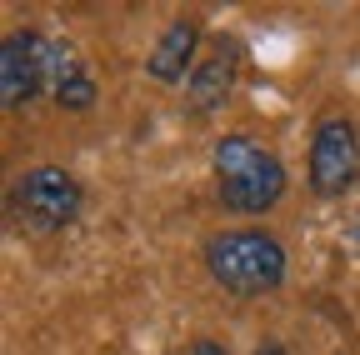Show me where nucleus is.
I'll list each match as a JSON object with an SVG mask.
<instances>
[{
	"mask_svg": "<svg viewBox=\"0 0 360 355\" xmlns=\"http://www.w3.org/2000/svg\"><path fill=\"white\" fill-rule=\"evenodd\" d=\"M210 175H215L220 205L231 215H245V220L270 215L285 200V191H290L285 160L265 141L245 136V130H225V136L210 146Z\"/></svg>",
	"mask_w": 360,
	"mask_h": 355,
	"instance_id": "1",
	"label": "nucleus"
},
{
	"mask_svg": "<svg viewBox=\"0 0 360 355\" xmlns=\"http://www.w3.org/2000/svg\"><path fill=\"white\" fill-rule=\"evenodd\" d=\"M205 276L225 290V295H240V300H260V295H276L290 276V255L285 240L265 226H231V231H215L205 240Z\"/></svg>",
	"mask_w": 360,
	"mask_h": 355,
	"instance_id": "2",
	"label": "nucleus"
},
{
	"mask_svg": "<svg viewBox=\"0 0 360 355\" xmlns=\"http://www.w3.org/2000/svg\"><path fill=\"white\" fill-rule=\"evenodd\" d=\"M11 210L25 220L30 231H45L56 235L65 226H75L80 210H85V186L75 181V170L56 165V160H40V165H25L11 186Z\"/></svg>",
	"mask_w": 360,
	"mask_h": 355,
	"instance_id": "3",
	"label": "nucleus"
},
{
	"mask_svg": "<svg viewBox=\"0 0 360 355\" xmlns=\"http://www.w3.org/2000/svg\"><path fill=\"white\" fill-rule=\"evenodd\" d=\"M360 181V125L350 115H321L305 150V186L321 200H345Z\"/></svg>",
	"mask_w": 360,
	"mask_h": 355,
	"instance_id": "4",
	"label": "nucleus"
},
{
	"mask_svg": "<svg viewBox=\"0 0 360 355\" xmlns=\"http://www.w3.org/2000/svg\"><path fill=\"white\" fill-rule=\"evenodd\" d=\"M51 56L56 40L40 30H11L0 40V105L25 110L30 101L51 91Z\"/></svg>",
	"mask_w": 360,
	"mask_h": 355,
	"instance_id": "5",
	"label": "nucleus"
},
{
	"mask_svg": "<svg viewBox=\"0 0 360 355\" xmlns=\"http://www.w3.org/2000/svg\"><path fill=\"white\" fill-rule=\"evenodd\" d=\"M240 40L231 35V40H215V51H205L200 56V65H195V75L186 80V110L191 115H215L225 101L236 96V80H240Z\"/></svg>",
	"mask_w": 360,
	"mask_h": 355,
	"instance_id": "6",
	"label": "nucleus"
},
{
	"mask_svg": "<svg viewBox=\"0 0 360 355\" xmlns=\"http://www.w3.org/2000/svg\"><path fill=\"white\" fill-rule=\"evenodd\" d=\"M200 40H205L200 20L175 15V20L155 35V46L146 51V75H150L155 85H186V80L195 75V65H200Z\"/></svg>",
	"mask_w": 360,
	"mask_h": 355,
	"instance_id": "7",
	"label": "nucleus"
},
{
	"mask_svg": "<svg viewBox=\"0 0 360 355\" xmlns=\"http://www.w3.org/2000/svg\"><path fill=\"white\" fill-rule=\"evenodd\" d=\"M51 101L65 110V115H85L96 110L101 101V85L90 75V65L80 60V51L70 40H56V56H51Z\"/></svg>",
	"mask_w": 360,
	"mask_h": 355,
	"instance_id": "8",
	"label": "nucleus"
},
{
	"mask_svg": "<svg viewBox=\"0 0 360 355\" xmlns=\"http://www.w3.org/2000/svg\"><path fill=\"white\" fill-rule=\"evenodd\" d=\"M186 355H231V345H220V340H195Z\"/></svg>",
	"mask_w": 360,
	"mask_h": 355,
	"instance_id": "9",
	"label": "nucleus"
},
{
	"mask_svg": "<svg viewBox=\"0 0 360 355\" xmlns=\"http://www.w3.org/2000/svg\"><path fill=\"white\" fill-rule=\"evenodd\" d=\"M250 355H290V350H285V345H281V340H260V345H255V350H250Z\"/></svg>",
	"mask_w": 360,
	"mask_h": 355,
	"instance_id": "10",
	"label": "nucleus"
},
{
	"mask_svg": "<svg viewBox=\"0 0 360 355\" xmlns=\"http://www.w3.org/2000/svg\"><path fill=\"white\" fill-rule=\"evenodd\" d=\"M345 240H350V245L360 250V215H355V220H350V226H345Z\"/></svg>",
	"mask_w": 360,
	"mask_h": 355,
	"instance_id": "11",
	"label": "nucleus"
}]
</instances>
